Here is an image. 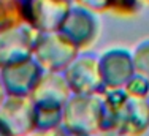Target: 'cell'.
Returning a JSON list of instances; mask_svg holds the SVG:
<instances>
[{
  "instance_id": "cell-14",
  "label": "cell",
  "mask_w": 149,
  "mask_h": 136,
  "mask_svg": "<svg viewBox=\"0 0 149 136\" xmlns=\"http://www.w3.org/2000/svg\"><path fill=\"white\" fill-rule=\"evenodd\" d=\"M78 6L84 10H92V11H105L108 10V0H74Z\"/></svg>"
},
{
  "instance_id": "cell-12",
  "label": "cell",
  "mask_w": 149,
  "mask_h": 136,
  "mask_svg": "<svg viewBox=\"0 0 149 136\" xmlns=\"http://www.w3.org/2000/svg\"><path fill=\"white\" fill-rule=\"evenodd\" d=\"M140 8V0H108V10L118 16H133Z\"/></svg>"
},
{
  "instance_id": "cell-20",
  "label": "cell",
  "mask_w": 149,
  "mask_h": 136,
  "mask_svg": "<svg viewBox=\"0 0 149 136\" xmlns=\"http://www.w3.org/2000/svg\"><path fill=\"white\" fill-rule=\"evenodd\" d=\"M48 136H49V135H48Z\"/></svg>"
},
{
  "instance_id": "cell-15",
  "label": "cell",
  "mask_w": 149,
  "mask_h": 136,
  "mask_svg": "<svg viewBox=\"0 0 149 136\" xmlns=\"http://www.w3.org/2000/svg\"><path fill=\"white\" fill-rule=\"evenodd\" d=\"M49 136H89V135H84V133H79V131L68 130L67 127L60 125V127L56 128L54 131H49Z\"/></svg>"
},
{
  "instance_id": "cell-11",
  "label": "cell",
  "mask_w": 149,
  "mask_h": 136,
  "mask_svg": "<svg viewBox=\"0 0 149 136\" xmlns=\"http://www.w3.org/2000/svg\"><path fill=\"white\" fill-rule=\"evenodd\" d=\"M135 74L144 78L149 82V41H144L140 44L132 57Z\"/></svg>"
},
{
  "instance_id": "cell-4",
  "label": "cell",
  "mask_w": 149,
  "mask_h": 136,
  "mask_svg": "<svg viewBox=\"0 0 149 136\" xmlns=\"http://www.w3.org/2000/svg\"><path fill=\"white\" fill-rule=\"evenodd\" d=\"M38 32L21 26L0 33V70L33 59V48Z\"/></svg>"
},
{
  "instance_id": "cell-3",
  "label": "cell",
  "mask_w": 149,
  "mask_h": 136,
  "mask_svg": "<svg viewBox=\"0 0 149 136\" xmlns=\"http://www.w3.org/2000/svg\"><path fill=\"white\" fill-rule=\"evenodd\" d=\"M63 78L73 95H102L106 90L97 57L78 56L63 71Z\"/></svg>"
},
{
  "instance_id": "cell-10",
  "label": "cell",
  "mask_w": 149,
  "mask_h": 136,
  "mask_svg": "<svg viewBox=\"0 0 149 136\" xmlns=\"http://www.w3.org/2000/svg\"><path fill=\"white\" fill-rule=\"evenodd\" d=\"M98 67L105 89H124L135 74L132 57L124 49L106 51L98 59Z\"/></svg>"
},
{
  "instance_id": "cell-6",
  "label": "cell",
  "mask_w": 149,
  "mask_h": 136,
  "mask_svg": "<svg viewBox=\"0 0 149 136\" xmlns=\"http://www.w3.org/2000/svg\"><path fill=\"white\" fill-rule=\"evenodd\" d=\"M72 10L65 0H27L26 26L41 33L57 32Z\"/></svg>"
},
{
  "instance_id": "cell-16",
  "label": "cell",
  "mask_w": 149,
  "mask_h": 136,
  "mask_svg": "<svg viewBox=\"0 0 149 136\" xmlns=\"http://www.w3.org/2000/svg\"><path fill=\"white\" fill-rule=\"evenodd\" d=\"M6 94H5V89H3V84H2V79H0V106H2V103L5 101V96Z\"/></svg>"
},
{
  "instance_id": "cell-19",
  "label": "cell",
  "mask_w": 149,
  "mask_h": 136,
  "mask_svg": "<svg viewBox=\"0 0 149 136\" xmlns=\"http://www.w3.org/2000/svg\"><path fill=\"white\" fill-rule=\"evenodd\" d=\"M65 2H72V0H65Z\"/></svg>"
},
{
  "instance_id": "cell-17",
  "label": "cell",
  "mask_w": 149,
  "mask_h": 136,
  "mask_svg": "<svg viewBox=\"0 0 149 136\" xmlns=\"http://www.w3.org/2000/svg\"><path fill=\"white\" fill-rule=\"evenodd\" d=\"M0 136H10V133L6 131V128L2 125V122H0Z\"/></svg>"
},
{
  "instance_id": "cell-2",
  "label": "cell",
  "mask_w": 149,
  "mask_h": 136,
  "mask_svg": "<svg viewBox=\"0 0 149 136\" xmlns=\"http://www.w3.org/2000/svg\"><path fill=\"white\" fill-rule=\"evenodd\" d=\"M78 57V48L62 37L59 32H38L33 48V59L43 70L51 73H63Z\"/></svg>"
},
{
  "instance_id": "cell-9",
  "label": "cell",
  "mask_w": 149,
  "mask_h": 136,
  "mask_svg": "<svg viewBox=\"0 0 149 136\" xmlns=\"http://www.w3.org/2000/svg\"><path fill=\"white\" fill-rule=\"evenodd\" d=\"M72 95L73 94L63 78V73L45 71L29 98L35 106H40V108L63 109V106L67 105Z\"/></svg>"
},
{
  "instance_id": "cell-7",
  "label": "cell",
  "mask_w": 149,
  "mask_h": 136,
  "mask_svg": "<svg viewBox=\"0 0 149 136\" xmlns=\"http://www.w3.org/2000/svg\"><path fill=\"white\" fill-rule=\"evenodd\" d=\"M43 73L45 70L38 65L37 60L29 59L17 65L2 68L0 79L8 96H30Z\"/></svg>"
},
{
  "instance_id": "cell-5",
  "label": "cell",
  "mask_w": 149,
  "mask_h": 136,
  "mask_svg": "<svg viewBox=\"0 0 149 136\" xmlns=\"http://www.w3.org/2000/svg\"><path fill=\"white\" fill-rule=\"evenodd\" d=\"M0 122L10 136H30L35 131V105L29 96H6L0 106Z\"/></svg>"
},
{
  "instance_id": "cell-13",
  "label": "cell",
  "mask_w": 149,
  "mask_h": 136,
  "mask_svg": "<svg viewBox=\"0 0 149 136\" xmlns=\"http://www.w3.org/2000/svg\"><path fill=\"white\" fill-rule=\"evenodd\" d=\"M124 90L132 98H148L149 95V82L144 78L133 74L132 79L124 85Z\"/></svg>"
},
{
  "instance_id": "cell-18",
  "label": "cell",
  "mask_w": 149,
  "mask_h": 136,
  "mask_svg": "<svg viewBox=\"0 0 149 136\" xmlns=\"http://www.w3.org/2000/svg\"><path fill=\"white\" fill-rule=\"evenodd\" d=\"M97 136H119V135H113V133H100Z\"/></svg>"
},
{
  "instance_id": "cell-8",
  "label": "cell",
  "mask_w": 149,
  "mask_h": 136,
  "mask_svg": "<svg viewBox=\"0 0 149 136\" xmlns=\"http://www.w3.org/2000/svg\"><path fill=\"white\" fill-rule=\"evenodd\" d=\"M59 33L73 46L86 48L94 43L98 33V22L95 16L81 6H74L68 11L65 21L59 27Z\"/></svg>"
},
{
  "instance_id": "cell-1",
  "label": "cell",
  "mask_w": 149,
  "mask_h": 136,
  "mask_svg": "<svg viewBox=\"0 0 149 136\" xmlns=\"http://www.w3.org/2000/svg\"><path fill=\"white\" fill-rule=\"evenodd\" d=\"M102 112V95H72L63 106L62 125L89 136L100 133Z\"/></svg>"
}]
</instances>
